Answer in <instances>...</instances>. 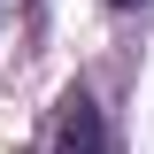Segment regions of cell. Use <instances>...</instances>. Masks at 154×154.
Instances as JSON below:
<instances>
[{
	"label": "cell",
	"instance_id": "obj_1",
	"mask_svg": "<svg viewBox=\"0 0 154 154\" xmlns=\"http://www.w3.org/2000/svg\"><path fill=\"white\" fill-rule=\"evenodd\" d=\"M54 154H108V116L85 85H69L54 108Z\"/></svg>",
	"mask_w": 154,
	"mask_h": 154
},
{
	"label": "cell",
	"instance_id": "obj_2",
	"mask_svg": "<svg viewBox=\"0 0 154 154\" xmlns=\"http://www.w3.org/2000/svg\"><path fill=\"white\" fill-rule=\"evenodd\" d=\"M108 8H146V0H108Z\"/></svg>",
	"mask_w": 154,
	"mask_h": 154
},
{
	"label": "cell",
	"instance_id": "obj_3",
	"mask_svg": "<svg viewBox=\"0 0 154 154\" xmlns=\"http://www.w3.org/2000/svg\"><path fill=\"white\" fill-rule=\"evenodd\" d=\"M0 8H16V0H0Z\"/></svg>",
	"mask_w": 154,
	"mask_h": 154
}]
</instances>
